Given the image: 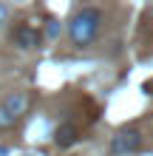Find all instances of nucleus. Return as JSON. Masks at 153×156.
I'll list each match as a JSON object with an SVG mask.
<instances>
[{
    "instance_id": "6e6552de",
    "label": "nucleus",
    "mask_w": 153,
    "mask_h": 156,
    "mask_svg": "<svg viewBox=\"0 0 153 156\" xmlns=\"http://www.w3.org/2000/svg\"><path fill=\"white\" fill-rule=\"evenodd\" d=\"M145 91H148V94L153 97V80H150V82H145Z\"/></svg>"
},
{
    "instance_id": "0eeeda50",
    "label": "nucleus",
    "mask_w": 153,
    "mask_h": 156,
    "mask_svg": "<svg viewBox=\"0 0 153 156\" xmlns=\"http://www.w3.org/2000/svg\"><path fill=\"white\" fill-rule=\"evenodd\" d=\"M54 34H57V23L51 20V23H48V37H54Z\"/></svg>"
},
{
    "instance_id": "423d86ee",
    "label": "nucleus",
    "mask_w": 153,
    "mask_h": 156,
    "mask_svg": "<svg viewBox=\"0 0 153 156\" xmlns=\"http://www.w3.org/2000/svg\"><path fill=\"white\" fill-rule=\"evenodd\" d=\"M6 23H9V6L0 3V26H6Z\"/></svg>"
},
{
    "instance_id": "f03ea898",
    "label": "nucleus",
    "mask_w": 153,
    "mask_h": 156,
    "mask_svg": "<svg viewBox=\"0 0 153 156\" xmlns=\"http://www.w3.org/2000/svg\"><path fill=\"white\" fill-rule=\"evenodd\" d=\"M142 148V133L136 128H128V131H119L116 136H111V153L113 156H130Z\"/></svg>"
},
{
    "instance_id": "20e7f679",
    "label": "nucleus",
    "mask_w": 153,
    "mask_h": 156,
    "mask_svg": "<svg viewBox=\"0 0 153 156\" xmlns=\"http://www.w3.org/2000/svg\"><path fill=\"white\" fill-rule=\"evenodd\" d=\"M12 43L17 45V48L29 51V48H37V45L43 43V34H40V29H34V26L20 23V26L14 29V34H12Z\"/></svg>"
},
{
    "instance_id": "7ed1b4c3",
    "label": "nucleus",
    "mask_w": 153,
    "mask_h": 156,
    "mask_svg": "<svg viewBox=\"0 0 153 156\" xmlns=\"http://www.w3.org/2000/svg\"><path fill=\"white\" fill-rule=\"evenodd\" d=\"M29 105H31V94H26V91H12V94H6L0 99V108H3V114L12 122H17V119L29 111Z\"/></svg>"
},
{
    "instance_id": "39448f33",
    "label": "nucleus",
    "mask_w": 153,
    "mask_h": 156,
    "mask_svg": "<svg viewBox=\"0 0 153 156\" xmlns=\"http://www.w3.org/2000/svg\"><path fill=\"white\" fill-rule=\"evenodd\" d=\"M79 139V125L77 122H62L57 125V131H54V142L60 145V148H71Z\"/></svg>"
},
{
    "instance_id": "f257e3e1",
    "label": "nucleus",
    "mask_w": 153,
    "mask_h": 156,
    "mask_svg": "<svg viewBox=\"0 0 153 156\" xmlns=\"http://www.w3.org/2000/svg\"><path fill=\"white\" fill-rule=\"evenodd\" d=\"M102 9L96 6H82L77 9L74 17H71L68 23V37H71V45H77V48H85V45H91L96 40V34L102 29Z\"/></svg>"
}]
</instances>
